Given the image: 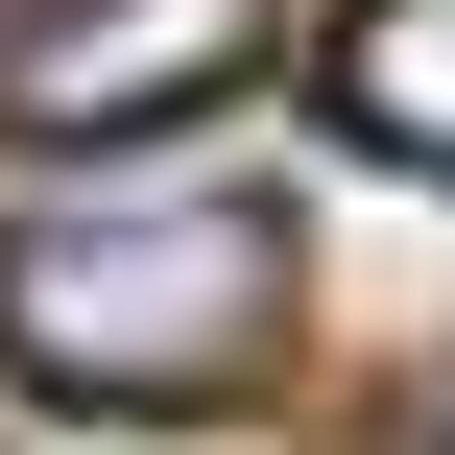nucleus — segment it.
Returning <instances> with one entry per match:
<instances>
[{"label": "nucleus", "instance_id": "nucleus-2", "mask_svg": "<svg viewBox=\"0 0 455 455\" xmlns=\"http://www.w3.org/2000/svg\"><path fill=\"white\" fill-rule=\"evenodd\" d=\"M264 72V0H24L0 24V144H168Z\"/></svg>", "mask_w": 455, "mask_h": 455}, {"label": "nucleus", "instance_id": "nucleus-4", "mask_svg": "<svg viewBox=\"0 0 455 455\" xmlns=\"http://www.w3.org/2000/svg\"><path fill=\"white\" fill-rule=\"evenodd\" d=\"M0 24H24V0H0Z\"/></svg>", "mask_w": 455, "mask_h": 455}, {"label": "nucleus", "instance_id": "nucleus-3", "mask_svg": "<svg viewBox=\"0 0 455 455\" xmlns=\"http://www.w3.org/2000/svg\"><path fill=\"white\" fill-rule=\"evenodd\" d=\"M312 72H336V120H360L384 168H432V192H455V0H360Z\"/></svg>", "mask_w": 455, "mask_h": 455}, {"label": "nucleus", "instance_id": "nucleus-1", "mask_svg": "<svg viewBox=\"0 0 455 455\" xmlns=\"http://www.w3.org/2000/svg\"><path fill=\"white\" fill-rule=\"evenodd\" d=\"M312 336V216L264 168H96L0 216V384L96 408V432H192L264 408Z\"/></svg>", "mask_w": 455, "mask_h": 455}]
</instances>
